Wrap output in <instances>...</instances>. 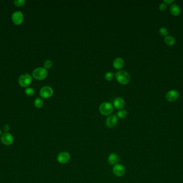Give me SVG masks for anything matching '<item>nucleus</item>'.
<instances>
[{
    "label": "nucleus",
    "mask_w": 183,
    "mask_h": 183,
    "mask_svg": "<svg viewBox=\"0 0 183 183\" xmlns=\"http://www.w3.org/2000/svg\"><path fill=\"white\" fill-rule=\"evenodd\" d=\"M116 79L121 84H127L130 81V75L128 72L125 71H119L115 75Z\"/></svg>",
    "instance_id": "nucleus-1"
},
{
    "label": "nucleus",
    "mask_w": 183,
    "mask_h": 183,
    "mask_svg": "<svg viewBox=\"0 0 183 183\" xmlns=\"http://www.w3.org/2000/svg\"><path fill=\"white\" fill-rule=\"evenodd\" d=\"M114 110L113 105L110 102H103L99 106V111L104 116H108L113 112Z\"/></svg>",
    "instance_id": "nucleus-2"
},
{
    "label": "nucleus",
    "mask_w": 183,
    "mask_h": 183,
    "mask_svg": "<svg viewBox=\"0 0 183 183\" xmlns=\"http://www.w3.org/2000/svg\"><path fill=\"white\" fill-rule=\"evenodd\" d=\"M32 75L35 79L41 80L46 77L47 75V71L45 68H37L33 71Z\"/></svg>",
    "instance_id": "nucleus-3"
},
{
    "label": "nucleus",
    "mask_w": 183,
    "mask_h": 183,
    "mask_svg": "<svg viewBox=\"0 0 183 183\" xmlns=\"http://www.w3.org/2000/svg\"><path fill=\"white\" fill-rule=\"evenodd\" d=\"M32 81V77L28 74H25L20 76L18 82L20 85L22 87H27L31 85Z\"/></svg>",
    "instance_id": "nucleus-4"
},
{
    "label": "nucleus",
    "mask_w": 183,
    "mask_h": 183,
    "mask_svg": "<svg viewBox=\"0 0 183 183\" xmlns=\"http://www.w3.org/2000/svg\"><path fill=\"white\" fill-rule=\"evenodd\" d=\"M1 141L6 146H10L14 142L13 135L9 132H4L1 136Z\"/></svg>",
    "instance_id": "nucleus-5"
},
{
    "label": "nucleus",
    "mask_w": 183,
    "mask_h": 183,
    "mask_svg": "<svg viewBox=\"0 0 183 183\" xmlns=\"http://www.w3.org/2000/svg\"><path fill=\"white\" fill-rule=\"evenodd\" d=\"M53 90L49 86H44L41 88L40 91V96L43 98H47L53 94Z\"/></svg>",
    "instance_id": "nucleus-6"
},
{
    "label": "nucleus",
    "mask_w": 183,
    "mask_h": 183,
    "mask_svg": "<svg viewBox=\"0 0 183 183\" xmlns=\"http://www.w3.org/2000/svg\"><path fill=\"white\" fill-rule=\"evenodd\" d=\"M12 20L14 24L20 25L24 20V15L21 11H15L12 15Z\"/></svg>",
    "instance_id": "nucleus-7"
},
{
    "label": "nucleus",
    "mask_w": 183,
    "mask_h": 183,
    "mask_svg": "<svg viewBox=\"0 0 183 183\" xmlns=\"http://www.w3.org/2000/svg\"><path fill=\"white\" fill-rule=\"evenodd\" d=\"M179 96V92L176 90H171L169 91L166 95V98L170 102L176 101Z\"/></svg>",
    "instance_id": "nucleus-8"
},
{
    "label": "nucleus",
    "mask_w": 183,
    "mask_h": 183,
    "mask_svg": "<svg viewBox=\"0 0 183 183\" xmlns=\"http://www.w3.org/2000/svg\"><path fill=\"white\" fill-rule=\"evenodd\" d=\"M113 170L114 174L118 177L123 176L125 173V169L124 166L120 164H116L113 167Z\"/></svg>",
    "instance_id": "nucleus-9"
},
{
    "label": "nucleus",
    "mask_w": 183,
    "mask_h": 183,
    "mask_svg": "<svg viewBox=\"0 0 183 183\" xmlns=\"http://www.w3.org/2000/svg\"><path fill=\"white\" fill-rule=\"evenodd\" d=\"M70 159V155L68 152H61L57 156V160L60 163H67Z\"/></svg>",
    "instance_id": "nucleus-10"
},
{
    "label": "nucleus",
    "mask_w": 183,
    "mask_h": 183,
    "mask_svg": "<svg viewBox=\"0 0 183 183\" xmlns=\"http://www.w3.org/2000/svg\"><path fill=\"white\" fill-rule=\"evenodd\" d=\"M118 119L115 115L109 116L106 119V125L107 126L110 128L115 127L116 124H117Z\"/></svg>",
    "instance_id": "nucleus-11"
},
{
    "label": "nucleus",
    "mask_w": 183,
    "mask_h": 183,
    "mask_svg": "<svg viewBox=\"0 0 183 183\" xmlns=\"http://www.w3.org/2000/svg\"><path fill=\"white\" fill-rule=\"evenodd\" d=\"M125 104V100L122 97H117L114 101V105L117 109H121Z\"/></svg>",
    "instance_id": "nucleus-12"
},
{
    "label": "nucleus",
    "mask_w": 183,
    "mask_h": 183,
    "mask_svg": "<svg viewBox=\"0 0 183 183\" xmlns=\"http://www.w3.org/2000/svg\"><path fill=\"white\" fill-rule=\"evenodd\" d=\"M180 8L177 4H172L170 7V12L174 16H177L180 14Z\"/></svg>",
    "instance_id": "nucleus-13"
},
{
    "label": "nucleus",
    "mask_w": 183,
    "mask_h": 183,
    "mask_svg": "<svg viewBox=\"0 0 183 183\" xmlns=\"http://www.w3.org/2000/svg\"><path fill=\"white\" fill-rule=\"evenodd\" d=\"M124 65V60L121 58H117L113 61V66L117 69H121L123 67Z\"/></svg>",
    "instance_id": "nucleus-14"
},
{
    "label": "nucleus",
    "mask_w": 183,
    "mask_h": 183,
    "mask_svg": "<svg viewBox=\"0 0 183 183\" xmlns=\"http://www.w3.org/2000/svg\"><path fill=\"white\" fill-rule=\"evenodd\" d=\"M119 161V157L116 154H111L108 157V162L111 164H116Z\"/></svg>",
    "instance_id": "nucleus-15"
},
{
    "label": "nucleus",
    "mask_w": 183,
    "mask_h": 183,
    "mask_svg": "<svg viewBox=\"0 0 183 183\" xmlns=\"http://www.w3.org/2000/svg\"><path fill=\"white\" fill-rule=\"evenodd\" d=\"M164 42L168 46H173L175 44L176 40L175 38L171 36H167L164 38Z\"/></svg>",
    "instance_id": "nucleus-16"
},
{
    "label": "nucleus",
    "mask_w": 183,
    "mask_h": 183,
    "mask_svg": "<svg viewBox=\"0 0 183 183\" xmlns=\"http://www.w3.org/2000/svg\"><path fill=\"white\" fill-rule=\"evenodd\" d=\"M117 115L118 118H124L127 117V111L125 110H119L117 113Z\"/></svg>",
    "instance_id": "nucleus-17"
},
{
    "label": "nucleus",
    "mask_w": 183,
    "mask_h": 183,
    "mask_svg": "<svg viewBox=\"0 0 183 183\" xmlns=\"http://www.w3.org/2000/svg\"><path fill=\"white\" fill-rule=\"evenodd\" d=\"M43 101L42 99L39 98V97H37V98L35 99L34 101V105L35 106V107L37 108H41L43 106Z\"/></svg>",
    "instance_id": "nucleus-18"
},
{
    "label": "nucleus",
    "mask_w": 183,
    "mask_h": 183,
    "mask_svg": "<svg viewBox=\"0 0 183 183\" xmlns=\"http://www.w3.org/2000/svg\"><path fill=\"white\" fill-rule=\"evenodd\" d=\"M159 33L161 36L162 37H166L168 34V30L167 28L164 27H162L159 30Z\"/></svg>",
    "instance_id": "nucleus-19"
},
{
    "label": "nucleus",
    "mask_w": 183,
    "mask_h": 183,
    "mask_svg": "<svg viewBox=\"0 0 183 183\" xmlns=\"http://www.w3.org/2000/svg\"><path fill=\"white\" fill-rule=\"evenodd\" d=\"M26 94L28 96H32L34 95L35 91L32 87H27L25 90Z\"/></svg>",
    "instance_id": "nucleus-20"
},
{
    "label": "nucleus",
    "mask_w": 183,
    "mask_h": 183,
    "mask_svg": "<svg viewBox=\"0 0 183 183\" xmlns=\"http://www.w3.org/2000/svg\"><path fill=\"white\" fill-rule=\"evenodd\" d=\"M114 73L111 71H108L105 74V78L108 81H111L114 78Z\"/></svg>",
    "instance_id": "nucleus-21"
},
{
    "label": "nucleus",
    "mask_w": 183,
    "mask_h": 183,
    "mask_svg": "<svg viewBox=\"0 0 183 183\" xmlns=\"http://www.w3.org/2000/svg\"><path fill=\"white\" fill-rule=\"evenodd\" d=\"M44 67L45 68H50L53 66V62L50 60H46L45 62H44Z\"/></svg>",
    "instance_id": "nucleus-22"
},
{
    "label": "nucleus",
    "mask_w": 183,
    "mask_h": 183,
    "mask_svg": "<svg viewBox=\"0 0 183 183\" xmlns=\"http://www.w3.org/2000/svg\"><path fill=\"white\" fill-rule=\"evenodd\" d=\"M25 3L24 0H14V5L17 7H20L23 6V4Z\"/></svg>",
    "instance_id": "nucleus-23"
},
{
    "label": "nucleus",
    "mask_w": 183,
    "mask_h": 183,
    "mask_svg": "<svg viewBox=\"0 0 183 183\" xmlns=\"http://www.w3.org/2000/svg\"><path fill=\"white\" fill-rule=\"evenodd\" d=\"M166 8H167V6L164 3H161L160 6H159V9L161 11H165Z\"/></svg>",
    "instance_id": "nucleus-24"
},
{
    "label": "nucleus",
    "mask_w": 183,
    "mask_h": 183,
    "mask_svg": "<svg viewBox=\"0 0 183 183\" xmlns=\"http://www.w3.org/2000/svg\"><path fill=\"white\" fill-rule=\"evenodd\" d=\"M163 2L166 5V4L170 5V4H172V3L174 2V0H164Z\"/></svg>",
    "instance_id": "nucleus-25"
},
{
    "label": "nucleus",
    "mask_w": 183,
    "mask_h": 183,
    "mask_svg": "<svg viewBox=\"0 0 183 183\" xmlns=\"http://www.w3.org/2000/svg\"><path fill=\"white\" fill-rule=\"evenodd\" d=\"M3 130L5 131V132H8L10 130V127L8 125H5L3 126Z\"/></svg>",
    "instance_id": "nucleus-26"
},
{
    "label": "nucleus",
    "mask_w": 183,
    "mask_h": 183,
    "mask_svg": "<svg viewBox=\"0 0 183 183\" xmlns=\"http://www.w3.org/2000/svg\"><path fill=\"white\" fill-rule=\"evenodd\" d=\"M2 131L0 130V136H1V135H2Z\"/></svg>",
    "instance_id": "nucleus-27"
}]
</instances>
